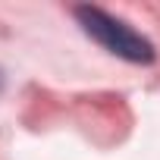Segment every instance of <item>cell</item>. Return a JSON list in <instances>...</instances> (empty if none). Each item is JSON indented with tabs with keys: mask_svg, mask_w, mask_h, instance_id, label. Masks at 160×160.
Wrapping results in <instances>:
<instances>
[{
	"mask_svg": "<svg viewBox=\"0 0 160 160\" xmlns=\"http://www.w3.org/2000/svg\"><path fill=\"white\" fill-rule=\"evenodd\" d=\"M72 13H75L78 25H82V32L88 38H94L107 53H113L126 63H144V66L157 60L154 44L141 32H135L129 22H122L119 16H113L101 7H75Z\"/></svg>",
	"mask_w": 160,
	"mask_h": 160,
	"instance_id": "cell-1",
	"label": "cell"
}]
</instances>
